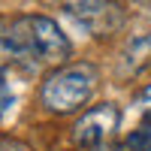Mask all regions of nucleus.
Listing matches in <instances>:
<instances>
[{
  "instance_id": "nucleus-1",
  "label": "nucleus",
  "mask_w": 151,
  "mask_h": 151,
  "mask_svg": "<svg viewBox=\"0 0 151 151\" xmlns=\"http://www.w3.org/2000/svg\"><path fill=\"white\" fill-rule=\"evenodd\" d=\"M9 42L15 48L18 60H30V64H48L58 67L70 58L73 45L67 33L58 27V21L48 15H18L6 24Z\"/></svg>"
},
{
  "instance_id": "nucleus-2",
  "label": "nucleus",
  "mask_w": 151,
  "mask_h": 151,
  "mask_svg": "<svg viewBox=\"0 0 151 151\" xmlns=\"http://www.w3.org/2000/svg\"><path fill=\"white\" fill-rule=\"evenodd\" d=\"M97 82L100 76L94 64H67L45 76V82L40 88V103L52 115H70L91 100Z\"/></svg>"
},
{
  "instance_id": "nucleus-3",
  "label": "nucleus",
  "mask_w": 151,
  "mask_h": 151,
  "mask_svg": "<svg viewBox=\"0 0 151 151\" xmlns=\"http://www.w3.org/2000/svg\"><path fill=\"white\" fill-rule=\"evenodd\" d=\"M121 127V109L115 103H100L91 106L85 115L73 124V142L79 148H100L106 145V139Z\"/></svg>"
},
{
  "instance_id": "nucleus-4",
  "label": "nucleus",
  "mask_w": 151,
  "mask_h": 151,
  "mask_svg": "<svg viewBox=\"0 0 151 151\" xmlns=\"http://www.w3.org/2000/svg\"><path fill=\"white\" fill-rule=\"evenodd\" d=\"M67 12L79 24H85L91 33H97V36L115 30L121 24V9L112 3V0H73V6Z\"/></svg>"
},
{
  "instance_id": "nucleus-5",
  "label": "nucleus",
  "mask_w": 151,
  "mask_h": 151,
  "mask_svg": "<svg viewBox=\"0 0 151 151\" xmlns=\"http://www.w3.org/2000/svg\"><path fill=\"white\" fill-rule=\"evenodd\" d=\"M15 60H18V55L12 48V42H9V33H6V24H3L0 27V73H3V67L15 64Z\"/></svg>"
},
{
  "instance_id": "nucleus-6",
  "label": "nucleus",
  "mask_w": 151,
  "mask_h": 151,
  "mask_svg": "<svg viewBox=\"0 0 151 151\" xmlns=\"http://www.w3.org/2000/svg\"><path fill=\"white\" fill-rule=\"evenodd\" d=\"M124 142H127L133 151H151V127H139L136 133H130Z\"/></svg>"
},
{
  "instance_id": "nucleus-7",
  "label": "nucleus",
  "mask_w": 151,
  "mask_h": 151,
  "mask_svg": "<svg viewBox=\"0 0 151 151\" xmlns=\"http://www.w3.org/2000/svg\"><path fill=\"white\" fill-rule=\"evenodd\" d=\"M136 103H139V112H142V118L148 121V127H151V85H145L142 91H139Z\"/></svg>"
},
{
  "instance_id": "nucleus-8",
  "label": "nucleus",
  "mask_w": 151,
  "mask_h": 151,
  "mask_svg": "<svg viewBox=\"0 0 151 151\" xmlns=\"http://www.w3.org/2000/svg\"><path fill=\"white\" fill-rule=\"evenodd\" d=\"M9 106H12V91H9V85L3 79V73H0V118L9 112Z\"/></svg>"
},
{
  "instance_id": "nucleus-9",
  "label": "nucleus",
  "mask_w": 151,
  "mask_h": 151,
  "mask_svg": "<svg viewBox=\"0 0 151 151\" xmlns=\"http://www.w3.org/2000/svg\"><path fill=\"white\" fill-rule=\"evenodd\" d=\"M0 151H30V145H24L21 139H9V136H0Z\"/></svg>"
},
{
  "instance_id": "nucleus-10",
  "label": "nucleus",
  "mask_w": 151,
  "mask_h": 151,
  "mask_svg": "<svg viewBox=\"0 0 151 151\" xmlns=\"http://www.w3.org/2000/svg\"><path fill=\"white\" fill-rule=\"evenodd\" d=\"M94 151H133V148H130L127 142H112V145L106 142V145H100V148H94Z\"/></svg>"
}]
</instances>
